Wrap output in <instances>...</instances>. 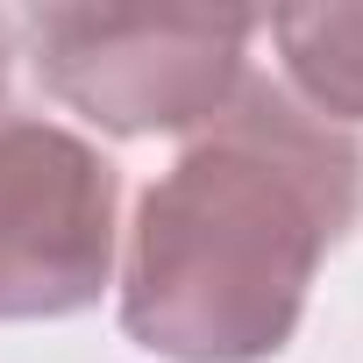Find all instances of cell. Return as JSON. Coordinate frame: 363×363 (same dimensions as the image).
I'll list each match as a JSON object with an SVG mask.
<instances>
[{
    "label": "cell",
    "instance_id": "obj_5",
    "mask_svg": "<svg viewBox=\"0 0 363 363\" xmlns=\"http://www.w3.org/2000/svg\"><path fill=\"white\" fill-rule=\"evenodd\" d=\"M15 15H0V93H8V65H15Z\"/></svg>",
    "mask_w": 363,
    "mask_h": 363
},
{
    "label": "cell",
    "instance_id": "obj_1",
    "mask_svg": "<svg viewBox=\"0 0 363 363\" xmlns=\"http://www.w3.org/2000/svg\"><path fill=\"white\" fill-rule=\"evenodd\" d=\"M363 221V143L278 79L242 93L135 200L121 335L164 363H271L328 250Z\"/></svg>",
    "mask_w": 363,
    "mask_h": 363
},
{
    "label": "cell",
    "instance_id": "obj_2",
    "mask_svg": "<svg viewBox=\"0 0 363 363\" xmlns=\"http://www.w3.org/2000/svg\"><path fill=\"white\" fill-rule=\"evenodd\" d=\"M50 100L107 135H200L250 79L242 8H29L15 22Z\"/></svg>",
    "mask_w": 363,
    "mask_h": 363
},
{
    "label": "cell",
    "instance_id": "obj_3",
    "mask_svg": "<svg viewBox=\"0 0 363 363\" xmlns=\"http://www.w3.org/2000/svg\"><path fill=\"white\" fill-rule=\"evenodd\" d=\"M121 242V171L72 128L0 107V320L100 306Z\"/></svg>",
    "mask_w": 363,
    "mask_h": 363
},
{
    "label": "cell",
    "instance_id": "obj_4",
    "mask_svg": "<svg viewBox=\"0 0 363 363\" xmlns=\"http://www.w3.org/2000/svg\"><path fill=\"white\" fill-rule=\"evenodd\" d=\"M264 29L285 57V93L306 114L335 128L363 121V8H278Z\"/></svg>",
    "mask_w": 363,
    "mask_h": 363
}]
</instances>
